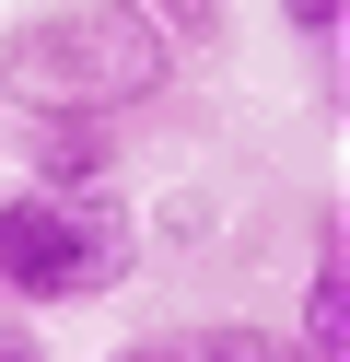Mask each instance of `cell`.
I'll return each mask as SVG.
<instances>
[{"mask_svg":"<svg viewBox=\"0 0 350 362\" xmlns=\"http://www.w3.org/2000/svg\"><path fill=\"white\" fill-rule=\"evenodd\" d=\"M140 12H152V24H163V47H222V0H140Z\"/></svg>","mask_w":350,"mask_h":362,"instance_id":"cell-6","label":"cell"},{"mask_svg":"<svg viewBox=\"0 0 350 362\" xmlns=\"http://www.w3.org/2000/svg\"><path fill=\"white\" fill-rule=\"evenodd\" d=\"M140 269V222L129 199H47V187H0V304L12 315H70L129 292Z\"/></svg>","mask_w":350,"mask_h":362,"instance_id":"cell-2","label":"cell"},{"mask_svg":"<svg viewBox=\"0 0 350 362\" xmlns=\"http://www.w3.org/2000/svg\"><path fill=\"white\" fill-rule=\"evenodd\" d=\"M23 187L47 199H117V175H129V141H117V117H23Z\"/></svg>","mask_w":350,"mask_h":362,"instance_id":"cell-3","label":"cell"},{"mask_svg":"<svg viewBox=\"0 0 350 362\" xmlns=\"http://www.w3.org/2000/svg\"><path fill=\"white\" fill-rule=\"evenodd\" d=\"M163 351H175V362H303L292 327H269V315H210V327L163 339Z\"/></svg>","mask_w":350,"mask_h":362,"instance_id":"cell-5","label":"cell"},{"mask_svg":"<svg viewBox=\"0 0 350 362\" xmlns=\"http://www.w3.org/2000/svg\"><path fill=\"white\" fill-rule=\"evenodd\" d=\"M105 362H175V351H163V339H129V351H105Z\"/></svg>","mask_w":350,"mask_h":362,"instance_id":"cell-9","label":"cell"},{"mask_svg":"<svg viewBox=\"0 0 350 362\" xmlns=\"http://www.w3.org/2000/svg\"><path fill=\"white\" fill-rule=\"evenodd\" d=\"M339 12H350V0H280V24H292V35H303V47H315V59L339 47Z\"/></svg>","mask_w":350,"mask_h":362,"instance_id":"cell-7","label":"cell"},{"mask_svg":"<svg viewBox=\"0 0 350 362\" xmlns=\"http://www.w3.org/2000/svg\"><path fill=\"white\" fill-rule=\"evenodd\" d=\"M0 362H47V339H35V315H0Z\"/></svg>","mask_w":350,"mask_h":362,"instance_id":"cell-8","label":"cell"},{"mask_svg":"<svg viewBox=\"0 0 350 362\" xmlns=\"http://www.w3.org/2000/svg\"><path fill=\"white\" fill-rule=\"evenodd\" d=\"M292 351H303V362H350V257H339V234L315 245V281H303V327H292Z\"/></svg>","mask_w":350,"mask_h":362,"instance_id":"cell-4","label":"cell"},{"mask_svg":"<svg viewBox=\"0 0 350 362\" xmlns=\"http://www.w3.org/2000/svg\"><path fill=\"white\" fill-rule=\"evenodd\" d=\"M175 94V47L140 0H35L0 24V105L12 117H129Z\"/></svg>","mask_w":350,"mask_h":362,"instance_id":"cell-1","label":"cell"}]
</instances>
